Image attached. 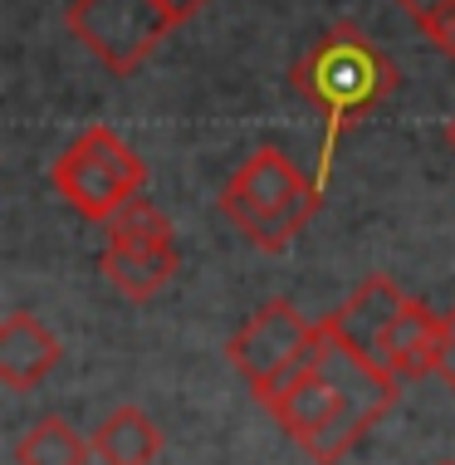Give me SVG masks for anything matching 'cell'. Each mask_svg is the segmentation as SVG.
I'll return each instance as SVG.
<instances>
[{
  "mask_svg": "<svg viewBox=\"0 0 455 465\" xmlns=\"http://www.w3.org/2000/svg\"><path fill=\"white\" fill-rule=\"evenodd\" d=\"M397 84H401L397 64H391L382 49H377V40H368L358 25H333V30H328L323 40H313V49L294 64V89L309 98L328 123L319 186L328 182L338 137L348 133V123H358L362 113H372Z\"/></svg>",
  "mask_w": 455,
  "mask_h": 465,
  "instance_id": "1",
  "label": "cell"
},
{
  "mask_svg": "<svg viewBox=\"0 0 455 465\" xmlns=\"http://www.w3.org/2000/svg\"><path fill=\"white\" fill-rule=\"evenodd\" d=\"M319 206L323 186L303 177L294 157L280 147H260L221 192V216L255 250H270V255L294 245V235L319 216Z\"/></svg>",
  "mask_w": 455,
  "mask_h": 465,
  "instance_id": "2",
  "label": "cell"
},
{
  "mask_svg": "<svg viewBox=\"0 0 455 465\" xmlns=\"http://www.w3.org/2000/svg\"><path fill=\"white\" fill-rule=\"evenodd\" d=\"M49 182H54V192L64 196L69 211H79L84 221L108 225L133 196H143L147 167L113 128L94 123L54 157Z\"/></svg>",
  "mask_w": 455,
  "mask_h": 465,
  "instance_id": "3",
  "label": "cell"
},
{
  "mask_svg": "<svg viewBox=\"0 0 455 465\" xmlns=\"http://www.w3.org/2000/svg\"><path fill=\"white\" fill-rule=\"evenodd\" d=\"M323 323H309L299 313L294 299H270L240 323V333L225 343L231 368L250 382V392L260 397V407L303 368V358L319 348Z\"/></svg>",
  "mask_w": 455,
  "mask_h": 465,
  "instance_id": "4",
  "label": "cell"
},
{
  "mask_svg": "<svg viewBox=\"0 0 455 465\" xmlns=\"http://www.w3.org/2000/svg\"><path fill=\"white\" fill-rule=\"evenodd\" d=\"M64 25L98 64L123 79L167 40L172 15L162 0H69Z\"/></svg>",
  "mask_w": 455,
  "mask_h": 465,
  "instance_id": "5",
  "label": "cell"
},
{
  "mask_svg": "<svg viewBox=\"0 0 455 465\" xmlns=\"http://www.w3.org/2000/svg\"><path fill=\"white\" fill-rule=\"evenodd\" d=\"M401 304H407V294H401L387 274H368V280L352 289V299H343L323 323H328V333H333L338 343H348L352 353L377 362V348H382L387 329L397 323Z\"/></svg>",
  "mask_w": 455,
  "mask_h": 465,
  "instance_id": "6",
  "label": "cell"
},
{
  "mask_svg": "<svg viewBox=\"0 0 455 465\" xmlns=\"http://www.w3.org/2000/svg\"><path fill=\"white\" fill-rule=\"evenodd\" d=\"M59 358H64V343H59L35 313L20 309L0 323V382L5 387L30 392V387H40L45 377L59 368Z\"/></svg>",
  "mask_w": 455,
  "mask_h": 465,
  "instance_id": "7",
  "label": "cell"
},
{
  "mask_svg": "<svg viewBox=\"0 0 455 465\" xmlns=\"http://www.w3.org/2000/svg\"><path fill=\"white\" fill-rule=\"evenodd\" d=\"M436 348H440V313L407 299L397 323L387 329L382 348H377V368L397 382H411V377L436 372Z\"/></svg>",
  "mask_w": 455,
  "mask_h": 465,
  "instance_id": "8",
  "label": "cell"
},
{
  "mask_svg": "<svg viewBox=\"0 0 455 465\" xmlns=\"http://www.w3.org/2000/svg\"><path fill=\"white\" fill-rule=\"evenodd\" d=\"M176 245H133V241H104V255H98V270L104 280L118 289L133 304H147L152 294L172 284L176 274Z\"/></svg>",
  "mask_w": 455,
  "mask_h": 465,
  "instance_id": "9",
  "label": "cell"
},
{
  "mask_svg": "<svg viewBox=\"0 0 455 465\" xmlns=\"http://www.w3.org/2000/svg\"><path fill=\"white\" fill-rule=\"evenodd\" d=\"M94 456L104 465H152L162 456V431L143 407H118L94 426Z\"/></svg>",
  "mask_w": 455,
  "mask_h": 465,
  "instance_id": "10",
  "label": "cell"
},
{
  "mask_svg": "<svg viewBox=\"0 0 455 465\" xmlns=\"http://www.w3.org/2000/svg\"><path fill=\"white\" fill-rule=\"evenodd\" d=\"M94 441H84L79 426L59 411H49L15 441V465H88Z\"/></svg>",
  "mask_w": 455,
  "mask_h": 465,
  "instance_id": "11",
  "label": "cell"
},
{
  "mask_svg": "<svg viewBox=\"0 0 455 465\" xmlns=\"http://www.w3.org/2000/svg\"><path fill=\"white\" fill-rule=\"evenodd\" d=\"M104 235L108 241H133V245H176L172 241V221L162 216L147 196H133L128 206L104 225Z\"/></svg>",
  "mask_w": 455,
  "mask_h": 465,
  "instance_id": "12",
  "label": "cell"
},
{
  "mask_svg": "<svg viewBox=\"0 0 455 465\" xmlns=\"http://www.w3.org/2000/svg\"><path fill=\"white\" fill-rule=\"evenodd\" d=\"M416 25H421V35H426V40H431V45L440 49V54H450V59H455V0H446V5H436L431 15H421Z\"/></svg>",
  "mask_w": 455,
  "mask_h": 465,
  "instance_id": "13",
  "label": "cell"
},
{
  "mask_svg": "<svg viewBox=\"0 0 455 465\" xmlns=\"http://www.w3.org/2000/svg\"><path fill=\"white\" fill-rule=\"evenodd\" d=\"M436 377L455 392V309L440 313V348H436Z\"/></svg>",
  "mask_w": 455,
  "mask_h": 465,
  "instance_id": "14",
  "label": "cell"
},
{
  "mask_svg": "<svg viewBox=\"0 0 455 465\" xmlns=\"http://www.w3.org/2000/svg\"><path fill=\"white\" fill-rule=\"evenodd\" d=\"M162 10L172 15V25H182V20H192L196 10H206V0H162Z\"/></svg>",
  "mask_w": 455,
  "mask_h": 465,
  "instance_id": "15",
  "label": "cell"
},
{
  "mask_svg": "<svg viewBox=\"0 0 455 465\" xmlns=\"http://www.w3.org/2000/svg\"><path fill=\"white\" fill-rule=\"evenodd\" d=\"M397 5L407 10V15H416V20H421V15H431L436 5H446V0H397Z\"/></svg>",
  "mask_w": 455,
  "mask_h": 465,
  "instance_id": "16",
  "label": "cell"
},
{
  "mask_svg": "<svg viewBox=\"0 0 455 465\" xmlns=\"http://www.w3.org/2000/svg\"><path fill=\"white\" fill-rule=\"evenodd\" d=\"M446 143H450V147H455V118H450V123H446Z\"/></svg>",
  "mask_w": 455,
  "mask_h": 465,
  "instance_id": "17",
  "label": "cell"
},
{
  "mask_svg": "<svg viewBox=\"0 0 455 465\" xmlns=\"http://www.w3.org/2000/svg\"><path fill=\"white\" fill-rule=\"evenodd\" d=\"M440 465H455V460H440Z\"/></svg>",
  "mask_w": 455,
  "mask_h": 465,
  "instance_id": "18",
  "label": "cell"
}]
</instances>
